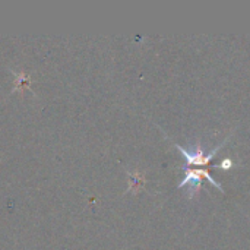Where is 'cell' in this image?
<instances>
[{
	"mask_svg": "<svg viewBox=\"0 0 250 250\" xmlns=\"http://www.w3.org/2000/svg\"><path fill=\"white\" fill-rule=\"evenodd\" d=\"M229 139H230V136H229L221 145H218L215 149H212L209 154H205L204 149L201 148V145H196V149H195V151H188V149H185L183 146H180V145H177V144H176V148H177L179 152L186 158L188 166H205V164H208V163L217 155V152L229 142Z\"/></svg>",
	"mask_w": 250,
	"mask_h": 250,
	"instance_id": "obj_1",
	"label": "cell"
},
{
	"mask_svg": "<svg viewBox=\"0 0 250 250\" xmlns=\"http://www.w3.org/2000/svg\"><path fill=\"white\" fill-rule=\"evenodd\" d=\"M202 177H205L207 180H209L218 190L224 192L221 183L217 182L207 170H189V168H185V179L179 183V188H183V186H186L188 183H190V185L193 186V190H192L189 195H190V198H193V196L199 192V189H201V180H202Z\"/></svg>",
	"mask_w": 250,
	"mask_h": 250,
	"instance_id": "obj_2",
	"label": "cell"
},
{
	"mask_svg": "<svg viewBox=\"0 0 250 250\" xmlns=\"http://www.w3.org/2000/svg\"><path fill=\"white\" fill-rule=\"evenodd\" d=\"M231 167H233V161H231L230 158H227V160H224L221 164L215 166V168H221V170H230Z\"/></svg>",
	"mask_w": 250,
	"mask_h": 250,
	"instance_id": "obj_3",
	"label": "cell"
}]
</instances>
